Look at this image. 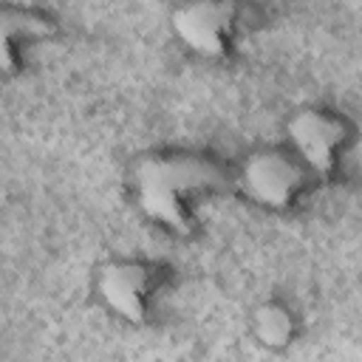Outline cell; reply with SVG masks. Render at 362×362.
I'll list each match as a JSON object with an SVG mask.
<instances>
[{"label":"cell","instance_id":"6da1fadb","mask_svg":"<svg viewBox=\"0 0 362 362\" xmlns=\"http://www.w3.org/2000/svg\"><path fill=\"white\" fill-rule=\"evenodd\" d=\"M221 178V170L209 158L189 153H156L133 164L130 187L133 201L147 221L181 235L192 226L195 198L218 187Z\"/></svg>","mask_w":362,"mask_h":362},{"label":"cell","instance_id":"7a4b0ae2","mask_svg":"<svg viewBox=\"0 0 362 362\" xmlns=\"http://www.w3.org/2000/svg\"><path fill=\"white\" fill-rule=\"evenodd\" d=\"M305 167L297 161L291 150L280 147H257L243 156L238 181L249 201H255L263 209L280 212L288 209L300 189L305 187Z\"/></svg>","mask_w":362,"mask_h":362},{"label":"cell","instance_id":"3957f363","mask_svg":"<svg viewBox=\"0 0 362 362\" xmlns=\"http://www.w3.org/2000/svg\"><path fill=\"white\" fill-rule=\"evenodd\" d=\"M238 23H240V6L226 0L181 3L170 11V28L175 40L187 51L204 59H218L229 54Z\"/></svg>","mask_w":362,"mask_h":362},{"label":"cell","instance_id":"277c9868","mask_svg":"<svg viewBox=\"0 0 362 362\" xmlns=\"http://www.w3.org/2000/svg\"><path fill=\"white\" fill-rule=\"evenodd\" d=\"M288 150L314 175H331L345 144L348 124L325 107H297L286 122Z\"/></svg>","mask_w":362,"mask_h":362},{"label":"cell","instance_id":"5b68a950","mask_svg":"<svg viewBox=\"0 0 362 362\" xmlns=\"http://www.w3.org/2000/svg\"><path fill=\"white\" fill-rule=\"evenodd\" d=\"M96 300L124 322H144L153 297V269L141 260L113 257L96 269Z\"/></svg>","mask_w":362,"mask_h":362},{"label":"cell","instance_id":"8992f818","mask_svg":"<svg viewBox=\"0 0 362 362\" xmlns=\"http://www.w3.org/2000/svg\"><path fill=\"white\" fill-rule=\"evenodd\" d=\"M252 334L255 339L269 348V351H283L291 345L294 334H297V320H294V311L280 303V300H263L255 305L252 317Z\"/></svg>","mask_w":362,"mask_h":362}]
</instances>
